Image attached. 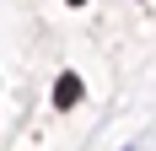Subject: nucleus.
Returning <instances> with one entry per match:
<instances>
[{
    "label": "nucleus",
    "instance_id": "1",
    "mask_svg": "<svg viewBox=\"0 0 156 151\" xmlns=\"http://www.w3.org/2000/svg\"><path fill=\"white\" fill-rule=\"evenodd\" d=\"M54 103L59 108H76L81 103V76H59V81H54Z\"/></svg>",
    "mask_w": 156,
    "mask_h": 151
}]
</instances>
